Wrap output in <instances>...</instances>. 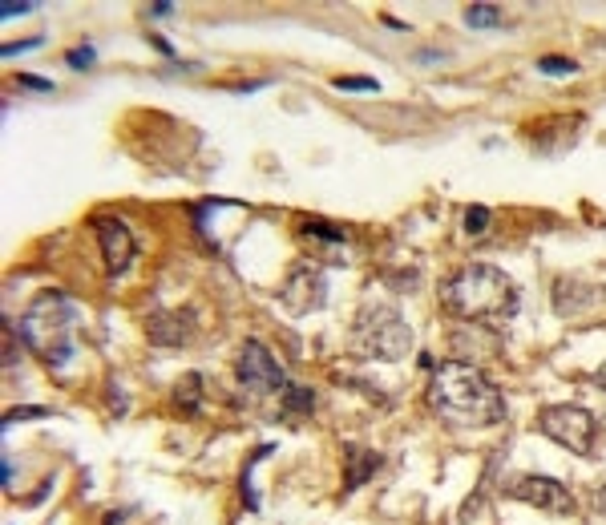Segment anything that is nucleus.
<instances>
[{
    "instance_id": "nucleus-1",
    "label": "nucleus",
    "mask_w": 606,
    "mask_h": 525,
    "mask_svg": "<svg viewBox=\"0 0 606 525\" xmlns=\"http://www.w3.org/2000/svg\"><path fill=\"white\" fill-rule=\"evenodd\" d=\"M424 401L449 428H489L506 420V396L477 364L449 360L433 368Z\"/></svg>"
},
{
    "instance_id": "nucleus-2",
    "label": "nucleus",
    "mask_w": 606,
    "mask_h": 525,
    "mask_svg": "<svg viewBox=\"0 0 606 525\" xmlns=\"http://www.w3.org/2000/svg\"><path fill=\"white\" fill-rule=\"evenodd\" d=\"M441 303L453 319H506L518 312V287L493 262H469L441 283Z\"/></svg>"
},
{
    "instance_id": "nucleus-3",
    "label": "nucleus",
    "mask_w": 606,
    "mask_h": 525,
    "mask_svg": "<svg viewBox=\"0 0 606 525\" xmlns=\"http://www.w3.org/2000/svg\"><path fill=\"white\" fill-rule=\"evenodd\" d=\"M73 324H77V307L69 303V295L45 291L21 315V339L28 344V351L37 360H45L49 368H61L73 356Z\"/></svg>"
},
{
    "instance_id": "nucleus-4",
    "label": "nucleus",
    "mask_w": 606,
    "mask_h": 525,
    "mask_svg": "<svg viewBox=\"0 0 606 525\" xmlns=\"http://www.w3.org/2000/svg\"><path fill=\"white\" fill-rule=\"evenodd\" d=\"M412 348V327L392 303H364L352 324V351L364 360H400Z\"/></svg>"
},
{
    "instance_id": "nucleus-5",
    "label": "nucleus",
    "mask_w": 606,
    "mask_h": 525,
    "mask_svg": "<svg viewBox=\"0 0 606 525\" xmlns=\"http://www.w3.org/2000/svg\"><path fill=\"white\" fill-rule=\"evenodd\" d=\"M538 433H545L554 445L578 452V457H590L598 425H594V416L582 404H550V408L538 413Z\"/></svg>"
},
{
    "instance_id": "nucleus-6",
    "label": "nucleus",
    "mask_w": 606,
    "mask_h": 525,
    "mask_svg": "<svg viewBox=\"0 0 606 525\" xmlns=\"http://www.w3.org/2000/svg\"><path fill=\"white\" fill-rule=\"evenodd\" d=\"M239 380H243V388L255 392V396L283 392V388L291 384L287 372L279 368V360H275L271 351H267V344H259V339H247L243 351H239Z\"/></svg>"
},
{
    "instance_id": "nucleus-7",
    "label": "nucleus",
    "mask_w": 606,
    "mask_h": 525,
    "mask_svg": "<svg viewBox=\"0 0 606 525\" xmlns=\"http://www.w3.org/2000/svg\"><path fill=\"white\" fill-rule=\"evenodd\" d=\"M506 493L509 497L526 501L533 509L542 513H554V517H566L574 513V497H570V489L554 477H538V473H521V477H509L506 481Z\"/></svg>"
},
{
    "instance_id": "nucleus-8",
    "label": "nucleus",
    "mask_w": 606,
    "mask_h": 525,
    "mask_svg": "<svg viewBox=\"0 0 606 525\" xmlns=\"http://www.w3.org/2000/svg\"><path fill=\"white\" fill-rule=\"evenodd\" d=\"M328 299V279L315 262H296L291 275L283 279V303L291 315H308L315 307H323Z\"/></svg>"
},
{
    "instance_id": "nucleus-9",
    "label": "nucleus",
    "mask_w": 606,
    "mask_h": 525,
    "mask_svg": "<svg viewBox=\"0 0 606 525\" xmlns=\"http://www.w3.org/2000/svg\"><path fill=\"white\" fill-rule=\"evenodd\" d=\"M93 230H98V243H101V255H105L110 275L130 271V262H134V255H137L134 230H130L117 214H98V218H93Z\"/></svg>"
},
{
    "instance_id": "nucleus-10",
    "label": "nucleus",
    "mask_w": 606,
    "mask_h": 525,
    "mask_svg": "<svg viewBox=\"0 0 606 525\" xmlns=\"http://www.w3.org/2000/svg\"><path fill=\"white\" fill-rule=\"evenodd\" d=\"M598 303H602V287H590L586 279L562 275V279L554 283V312L562 315V319L590 312V307H598Z\"/></svg>"
},
{
    "instance_id": "nucleus-11",
    "label": "nucleus",
    "mask_w": 606,
    "mask_h": 525,
    "mask_svg": "<svg viewBox=\"0 0 606 525\" xmlns=\"http://www.w3.org/2000/svg\"><path fill=\"white\" fill-rule=\"evenodd\" d=\"M190 332H194V315L186 312V307L158 312V315H150V324H146L150 344H162V348H182L186 339H190Z\"/></svg>"
},
{
    "instance_id": "nucleus-12",
    "label": "nucleus",
    "mask_w": 606,
    "mask_h": 525,
    "mask_svg": "<svg viewBox=\"0 0 606 525\" xmlns=\"http://www.w3.org/2000/svg\"><path fill=\"white\" fill-rule=\"evenodd\" d=\"M198 401H202V380L190 372V376H182V380L174 384V408L186 413V416H194L198 413Z\"/></svg>"
},
{
    "instance_id": "nucleus-13",
    "label": "nucleus",
    "mask_w": 606,
    "mask_h": 525,
    "mask_svg": "<svg viewBox=\"0 0 606 525\" xmlns=\"http://www.w3.org/2000/svg\"><path fill=\"white\" fill-rule=\"evenodd\" d=\"M348 461H352V477H348V489L364 485L376 469H380V457L376 452H364V449H348Z\"/></svg>"
},
{
    "instance_id": "nucleus-14",
    "label": "nucleus",
    "mask_w": 606,
    "mask_h": 525,
    "mask_svg": "<svg viewBox=\"0 0 606 525\" xmlns=\"http://www.w3.org/2000/svg\"><path fill=\"white\" fill-rule=\"evenodd\" d=\"M465 25H469V28H497V25H506L501 4H469V9H465Z\"/></svg>"
},
{
    "instance_id": "nucleus-15",
    "label": "nucleus",
    "mask_w": 606,
    "mask_h": 525,
    "mask_svg": "<svg viewBox=\"0 0 606 525\" xmlns=\"http://www.w3.org/2000/svg\"><path fill=\"white\" fill-rule=\"evenodd\" d=\"M283 404H287V408H296V413H311V408H315V396H311L308 388L287 384L283 388Z\"/></svg>"
},
{
    "instance_id": "nucleus-16",
    "label": "nucleus",
    "mask_w": 606,
    "mask_h": 525,
    "mask_svg": "<svg viewBox=\"0 0 606 525\" xmlns=\"http://www.w3.org/2000/svg\"><path fill=\"white\" fill-rule=\"evenodd\" d=\"M538 73H554V77H570V73H578V65L570 61V57H538Z\"/></svg>"
},
{
    "instance_id": "nucleus-17",
    "label": "nucleus",
    "mask_w": 606,
    "mask_h": 525,
    "mask_svg": "<svg viewBox=\"0 0 606 525\" xmlns=\"http://www.w3.org/2000/svg\"><path fill=\"white\" fill-rule=\"evenodd\" d=\"M489 226V206H469L465 211V235H485Z\"/></svg>"
},
{
    "instance_id": "nucleus-18",
    "label": "nucleus",
    "mask_w": 606,
    "mask_h": 525,
    "mask_svg": "<svg viewBox=\"0 0 606 525\" xmlns=\"http://www.w3.org/2000/svg\"><path fill=\"white\" fill-rule=\"evenodd\" d=\"M335 89H348V93H376L380 81H372V77H335Z\"/></svg>"
},
{
    "instance_id": "nucleus-19",
    "label": "nucleus",
    "mask_w": 606,
    "mask_h": 525,
    "mask_svg": "<svg viewBox=\"0 0 606 525\" xmlns=\"http://www.w3.org/2000/svg\"><path fill=\"white\" fill-rule=\"evenodd\" d=\"M65 61L73 65V69H89V65L98 61V53L89 49V45H81V49H73V53H69V57H65Z\"/></svg>"
},
{
    "instance_id": "nucleus-20",
    "label": "nucleus",
    "mask_w": 606,
    "mask_h": 525,
    "mask_svg": "<svg viewBox=\"0 0 606 525\" xmlns=\"http://www.w3.org/2000/svg\"><path fill=\"white\" fill-rule=\"evenodd\" d=\"M33 9H37L33 0H25V4H21V0H4V4H0V16L13 21V16H21V13H33Z\"/></svg>"
},
{
    "instance_id": "nucleus-21",
    "label": "nucleus",
    "mask_w": 606,
    "mask_h": 525,
    "mask_svg": "<svg viewBox=\"0 0 606 525\" xmlns=\"http://www.w3.org/2000/svg\"><path fill=\"white\" fill-rule=\"evenodd\" d=\"M16 81H21L25 89H37V93H49L53 89V81H45V77H37V73H21Z\"/></svg>"
},
{
    "instance_id": "nucleus-22",
    "label": "nucleus",
    "mask_w": 606,
    "mask_h": 525,
    "mask_svg": "<svg viewBox=\"0 0 606 525\" xmlns=\"http://www.w3.org/2000/svg\"><path fill=\"white\" fill-rule=\"evenodd\" d=\"M25 416H45V408H13V413H4V425H13V420H25Z\"/></svg>"
},
{
    "instance_id": "nucleus-23",
    "label": "nucleus",
    "mask_w": 606,
    "mask_h": 525,
    "mask_svg": "<svg viewBox=\"0 0 606 525\" xmlns=\"http://www.w3.org/2000/svg\"><path fill=\"white\" fill-rule=\"evenodd\" d=\"M154 49H158L162 57H174V45H170V41H162V37H154Z\"/></svg>"
},
{
    "instance_id": "nucleus-24",
    "label": "nucleus",
    "mask_w": 606,
    "mask_h": 525,
    "mask_svg": "<svg viewBox=\"0 0 606 525\" xmlns=\"http://www.w3.org/2000/svg\"><path fill=\"white\" fill-rule=\"evenodd\" d=\"M150 13H154V16H170L174 4H170V0H162V4H154V9H150Z\"/></svg>"
},
{
    "instance_id": "nucleus-25",
    "label": "nucleus",
    "mask_w": 606,
    "mask_h": 525,
    "mask_svg": "<svg viewBox=\"0 0 606 525\" xmlns=\"http://www.w3.org/2000/svg\"><path fill=\"white\" fill-rule=\"evenodd\" d=\"M594 509H598V513H606V485L598 489V493H594Z\"/></svg>"
},
{
    "instance_id": "nucleus-26",
    "label": "nucleus",
    "mask_w": 606,
    "mask_h": 525,
    "mask_svg": "<svg viewBox=\"0 0 606 525\" xmlns=\"http://www.w3.org/2000/svg\"><path fill=\"white\" fill-rule=\"evenodd\" d=\"M594 384L606 388V364H598V368H594Z\"/></svg>"
},
{
    "instance_id": "nucleus-27",
    "label": "nucleus",
    "mask_w": 606,
    "mask_h": 525,
    "mask_svg": "<svg viewBox=\"0 0 606 525\" xmlns=\"http://www.w3.org/2000/svg\"><path fill=\"white\" fill-rule=\"evenodd\" d=\"M125 521V513H110V517H105V525H122Z\"/></svg>"
}]
</instances>
